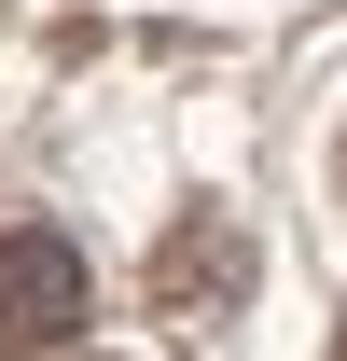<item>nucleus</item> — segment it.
Segmentation results:
<instances>
[{
	"instance_id": "1",
	"label": "nucleus",
	"mask_w": 347,
	"mask_h": 361,
	"mask_svg": "<svg viewBox=\"0 0 347 361\" xmlns=\"http://www.w3.org/2000/svg\"><path fill=\"white\" fill-rule=\"evenodd\" d=\"M70 319H84V250H70L56 223H14L0 236V361L70 348Z\"/></svg>"
},
{
	"instance_id": "2",
	"label": "nucleus",
	"mask_w": 347,
	"mask_h": 361,
	"mask_svg": "<svg viewBox=\"0 0 347 361\" xmlns=\"http://www.w3.org/2000/svg\"><path fill=\"white\" fill-rule=\"evenodd\" d=\"M139 292H153V319H222L236 292H250V236L222 223V209H181V223L153 236Z\"/></svg>"
},
{
	"instance_id": "3",
	"label": "nucleus",
	"mask_w": 347,
	"mask_h": 361,
	"mask_svg": "<svg viewBox=\"0 0 347 361\" xmlns=\"http://www.w3.org/2000/svg\"><path fill=\"white\" fill-rule=\"evenodd\" d=\"M334 361H347V319H334Z\"/></svg>"
}]
</instances>
